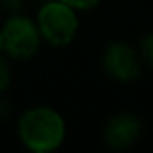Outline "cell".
<instances>
[{"label": "cell", "mask_w": 153, "mask_h": 153, "mask_svg": "<svg viewBox=\"0 0 153 153\" xmlns=\"http://www.w3.org/2000/svg\"><path fill=\"white\" fill-rule=\"evenodd\" d=\"M77 13V10L61 0H45L35 18L41 40L53 48L71 45L79 31Z\"/></svg>", "instance_id": "cell-2"}, {"label": "cell", "mask_w": 153, "mask_h": 153, "mask_svg": "<svg viewBox=\"0 0 153 153\" xmlns=\"http://www.w3.org/2000/svg\"><path fill=\"white\" fill-rule=\"evenodd\" d=\"M68 127L59 110L50 105H35L23 110L17 122L22 145L33 153L56 152L66 140Z\"/></svg>", "instance_id": "cell-1"}, {"label": "cell", "mask_w": 153, "mask_h": 153, "mask_svg": "<svg viewBox=\"0 0 153 153\" xmlns=\"http://www.w3.org/2000/svg\"><path fill=\"white\" fill-rule=\"evenodd\" d=\"M100 68L109 79L120 84H130L142 77L145 64L137 48L125 41L114 40L104 48Z\"/></svg>", "instance_id": "cell-4"}, {"label": "cell", "mask_w": 153, "mask_h": 153, "mask_svg": "<svg viewBox=\"0 0 153 153\" xmlns=\"http://www.w3.org/2000/svg\"><path fill=\"white\" fill-rule=\"evenodd\" d=\"M4 53L13 61H30L41 48V35L35 20L23 13H13L2 25Z\"/></svg>", "instance_id": "cell-3"}, {"label": "cell", "mask_w": 153, "mask_h": 153, "mask_svg": "<svg viewBox=\"0 0 153 153\" xmlns=\"http://www.w3.org/2000/svg\"><path fill=\"white\" fill-rule=\"evenodd\" d=\"M25 2L27 0H0V5L5 12H8L10 15L13 13H22L25 7Z\"/></svg>", "instance_id": "cell-9"}, {"label": "cell", "mask_w": 153, "mask_h": 153, "mask_svg": "<svg viewBox=\"0 0 153 153\" xmlns=\"http://www.w3.org/2000/svg\"><path fill=\"white\" fill-rule=\"evenodd\" d=\"M137 50H138L140 56H142L143 64L146 68H150V69H153V30L142 36Z\"/></svg>", "instance_id": "cell-6"}, {"label": "cell", "mask_w": 153, "mask_h": 153, "mask_svg": "<svg viewBox=\"0 0 153 153\" xmlns=\"http://www.w3.org/2000/svg\"><path fill=\"white\" fill-rule=\"evenodd\" d=\"M61 2L68 4L77 12H89V10H94L96 7H99L102 0H61Z\"/></svg>", "instance_id": "cell-8"}, {"label": "cell", "mask_w": 153, "mask_h": 153, "mask_svg": "<svg viewBox=\"0 0 153 153\" xmlns=\"http://www.w3.org/2000/svg\"><path fill=\"white\" fill-rule=\"evenodd\" d=\"M12 84V69L8 64L7 58L0 54V94H4L5 91L10 87Z\"/></svg>", "instance_id": "cell-7"}, {"label": "cell", "mask_w": 153, "mask_h": 153, "mask_svg": "<svg viewBox=\"0 0 153 153\" xmlns=\"http://www.w3.org/2000/svg\"><path fill=\"white\" fill-rule=\"evenodd\" d=\"M143 133V122L133 112H119L109 117L102 128V140L110 150L122 152L132 148Z\"/></svg>", "instance_id": "cell-5"}, {"label": "cell", "mask_w": 153, "mask_h": 153, "mask_svg": "<svg viewBox=\"0 0 153 153\" xmlns=\"http://www.w3.org/2000/svg\"><path fill=\"white\" fill-rule=\"evenodd\" d=\"M4 53V38H2V30H0V54Z\"/></svg>", "instance_id": "cell-10"}]
</instances>
